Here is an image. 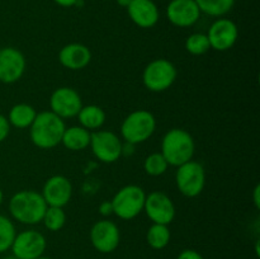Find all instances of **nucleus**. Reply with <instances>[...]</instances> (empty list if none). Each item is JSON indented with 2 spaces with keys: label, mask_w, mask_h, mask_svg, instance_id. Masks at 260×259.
Listing matches in <instances>:
<instances>
[{
  "label": "nucleus",
  "mask_w": 260,
  "mask_h": 259,
  "mask_svg": "<svg viewBox=\"0 0 260 259\" xmlns=\"http://www.w3.org/2000/svg\"><path fill=\"white\" fill-rule=\"evenodd\" d=\"M66 124L62 118L53 112L45 111L37 113L29 127V136L33 144L43 150L53 149L61 144Z\"/></svg>",
  "instance_id": "nucleus-1"
},
{
  "label": "nucleus",
  "mask_w": 260,
  "mask_h": 259,
  "mask_svg": "<svg viewBox=\"0 0 260 259\" xmlns=\"http://www.w3.org/2000/svg\"><path fill=\"white\" fill-rule=\"evenodd\" d=\"M47 210V203L42 195L32 189L19 190L9 201L10 215L18 222L24 225H37L42 222Z\"/></svg>",
  "instance_id": "nucleus-2"
},
{
  "label": "nucleus",
  "mask_w": 260,
  "mask_h": 259,
  "mask_svg": "<svg viewBox=\"0 0 260 259\" xmlns=\"http://www.w3.org/2000/svg\"><path fill=\"white\" fill-rule=\"evenodd\" d=\"M196 144L192 135L184 128H172L164 135L161 141V154L168 164L179 167L193 159Z\"/></svg>",
  "instance_id": "nucleus-3"
},
{
  "label": "nucleus",
  "mask_w": 260,
  "mask_h": 259,
  "mask_svg": "<svg viewBox=\"0 0 260 259\" xmlns=\"http://www.w3.org/2000/svg\"><path fill=\"white\" fill-rule=\"evenodd\" d=\"M156 130L154 114L145 109L129 113L121 124V135L127 144L137 145L147 141Z\"/></svg>",
  "instance_id": "nucleus-4"
},
{
  "label": "nucleus",
  "mask_w": 260,
  "mask_h": 259,
  "mask_svg": "<svg viewBox=\"0 0 260 259\" xmlns=\"http://www.w3.org/2000/svg\"><path fill=\"white\" fill-rule=\"evenodd\" d=\"M146 193L136 184L122 187L112 198L113 213L122 220H132L144 211Z\"/></svg>",
  "instance_id": "nucleus-5"
},
{
  "label": "nucleus",
  "mask_w": 260,
  "mask_h": 259,
  "mask_svg": "<svg viewBox=\"0 0 260 259\" xmlns=\"http://www.w3.org/2000/svg\"><path fill=\"white\" fill-rule=\"evenodd\" d=\"M178 71L174 63L167 58H155L145 68L142 83L145 88L154 93L168 90L177 80Z\"/></svg>",
  "instance_id": "nucleus-6"
},
{
  "label": "nucleus",
  "mask_w": 260,
  "mask_h": 259,
  "mask_svg": "<svg viewBox=\"0 0 260 259\" xmlns=\"http://www.w3.org/2000/svg\"><path fill=\"white\" fill-rule=\"evenodd\" d=\"M175 183L183 196L194 198L202 193L206 184V170L201 163L189 160L177 167Z\"/></svg>",
  "instance_id": "nucleus-7"
},
{
  "label": "nucleus",
  "mask_w": 260,
  "mask_h": 259,
  "mask_svg": "<svg viewBox=\"0 0 260 259\" xmlns=\"http://www.w3.org/2000/svg\"><path fill=\"white\" fill-rule=\"evenodd\" d=\"M89 146L91 147L94 156L102 163H111L117 161L121 157L122 149H123V142L112 131H98L91 132L90 144Z\"/></svg>",
  "instance_id": "nucleus-8"
},
{
  "label": "nucleus",
  "mask_w": 260,
  "mask_h": 259,
  "mask_svg": "<svg viewBox=\"0 0 260 259\" xmlns=\"http://www.w3.org/2000/svg\"><path fill=\"white\" fill-rule=\"evenodd\" d=\"M46 248L47 241L43 234L37 230H25L15 235L10 249L18 259H37L43 255Z\"/></svg>",
  "instance_id": "nucleus-9"
},
{
  "label": "nucleus",
  "mask_w": 260,
  "mask_h": 259,
  "mask_svg": "<svg viewBox=\"0 0 260 259\" xmlns=\"http://www.w3.org/2000/svg\"><path fill=\"white\" fill-rule=\"evenodd\" d=\"M144 211L152 223H161V225L172 223L177 213L172 198L160 190H154L146 195Z\"/></svg>",
  "instance_id": "nucleus-10"
},
{
  "label": "nucleus",
  "mask_w": 260,
  "mask_h": 259,
  "mask_svg": "<svg viewBox=\"0 0 260 259\" xmlns=\"http://www.w3.org/2000/svg\"><path fill=\"white\" fill-rule=\"evenodd\" d=\"M81 107H83V101H81L80 94L75 89L69 88V86H61L51 94V112H53L63 121L78 116Z\"/></svg>",
  "instance_id": "nucleus-11"
},
{
  "label": "nucleus",
  "mask_w": 260,
  "mask_h": 259,
  "mask_svg": "<svg viewBox=\"0 0 260 259\" xmlns=\"http://www.w3.org/2000/svg\"><path fill=\"white\" fill-rule=\"evenodd\" d=\"M121 240L119 229L113 221H96L90 229V241L99 253L108 254L116 250Z\"/></svg>",
  "instance_id": "nucleus-12"
},
{
  "label": "nucleus",
  "mask_w": 260,
  "mask_h": 259,
  "mask_svg": "<svg viewBox=\"0 0 260 259\" xmlns=\"http://www.w3.org/2000/svg\"><path fill=\"white\" fill-rule=\"evenodd\" d=\"M211 48L216 51H229L235 46L239 38V28L231 19L218 18L211 24L207 32Z\"/></svg>",
  "instance_id": "nucleus-13"
},
{
  "label": "nucleus",
  "mask_w": 260,
  "mask_h": 259,
  "mask_svg": "<svg viewBox=\"0 0 260 259\" xmlns=\"http://www.w3.org/2000/svg\"><path fill=\"white\" fill-rule=\"evenodd\" d=\"M27 61L24 55L15 47L0 48V81L4 84L17 83L24 75Z\"/></svg>",
  "instance_id": "nucleus-14"
},
{
  "label": "nucleus",
  "mask_w": 260,
  "mask_h": 259,
  "mask_svg": "<svg viewBox=\"0 0 260 259\" xmlns=\"http://www.w3.org/2000/svg\"><path fill=\"white\" fill-rule=\"evenodd\" d=\"M41 195L47 206L65 207L73 196V184L63 175H53L46 180Z\"/></svg>",
  "instance_id": "nucleus-15"
},
{
  "label": "nucleus",
  "mask_w": 260,
  "mask_h": 259,
  "mask_svg": "<svg viewBox=\"0 0 260 259\" xmlns=\"http://www.w3.org/2000/svg\"><path fill=\"white\" fill-rule=\"evenodd\" d=\"M167 17L175 27L188 28L198 22L201 10L194 0H172L167 8Z\"/></svg>",
  "instance_id": "nucleus-16"
},
{
  "label": "nucleus",
  "mask_w": 260,
  "mask_h": 259,
  "mask_svg": "<svg viewBox=\"0 0 260 259\" xmlns=\"http://www.w3.org/2000/svg\"><path fill=\"white\" fill-rule=\"evenodd\" d=\"M58 61L69 70H81L91 61V52L83 43H69L58 52Z\"/></svg>",
  "instance_id": "nucleus-17"
},
{
  "label": "nucleus",
  "mask_w": 260,
  "mask_h": 259,
  "mask_svg": "<svg viewBox=\"0 0 260 259\" xmlns=\"http://www.w3.org/2000/svg\"><path fill=\"white\" fill-rule=\"evenodd\" d=\"M127 10L132 22L140 28H152L159 22V9L152 0H132Z\"/></svg>",
  "instance_id": "nucleus-18"
},
{
  "label": "nucleus",
  "mask_w": 260,
  "mask_h": 259,
  "mask_svg": "<svg viewBox=\"0 0 260 259\" xmlns=\"http://www.w3.org/2000/svg\"><path fill=\"white\" fill-rule=\"evenodd\" d=\"M91 132L81 126L66 127L61 139V144L71 151L85 150L90 144Z\"/></svg>",
  "instance_id": "nucleus-19"
},
{
  "label": "nucleus",
  "mask_w": 260,
  "mask_h": 259,
  "mask_svg": "<svg viewBox=\"0 0 260 259\" xmlns=\"http://www.w3.org/2000/svg\"><path fill=\"white\" fill-rule=\"evenodd\" d=\"M76 117H78L79 122H80V126L90 132L101 130L107 118L106 112L103 111V108L95 106V104L83 106Z\"/></svg>",
  "instance_id": "nucleus-20"
},
{
  "label": "nucleus",
  "mask_w": 260,
  "mask_h": 259,
  "mask_svg": "<svg viewBox=\"0 0 260 259\" xmlns=\"http://www.w3.org/2000/svg\"><path fill=\"white\" fill-rule=\"evenodd\" d=\"M36 116H37V112L30 104L19 103L10 108L8 121H9L10 126H14L17 128H29Z\"/></svg>",
  "instance_id": "nucleus-21"
},
{
  "label": "nucleus",
  "mask_w": 260,
  "mask_h": 259,
  "mask_svg": "<svg viewBox=\"0 0 260 259\" xmlns=\"http://www.w3.org/2000/svg\"><path fill=\"white\" fill-rule=\"evenodd\" d=\"M201 13L211 17H223L234 8L235 0H194Z\"/></svg>",
  "instance_id": "nucleus-22"
},
{
  "label": "nucleus",
  "mask_w": 260,
  "mask_h": 259,
  "mask_svg": "<svg viewBox=\"0 0 260 259\" xmlns=\"http://www.w3.org/2000/svg\"><path fill=\"white\" fill-rule=\"evenodd\" d=\"M147 244L155 250H161L168 246L170 241V230L168 225L161 223H152L146 234Z\"/></svg>",
  "instance_id": "nucleus-23"
},
{
  "label": "nucleus",
  "mask_w": 260,
  "mask_h": 259,
  "mask_svg": "<svg viewBox=\"0 0 260 259\" xmlns=\"http://www.w3.org/2000/svg\"><path fill=\"white\" fill-rule=\"evenodd\" d=\"M42 222L45 228L50 231H60L66 223V212L63 207H53L47 206Z\"/></svg>",
  "instance_id": "nucleus-24"
},
{
  "label": "nucleus",
  "mask_w": 260,
  "mask_h": 259,
  "mask_svg": "<svg viewBox=\"0 0 260 259\" xmlns=\"http://www.w3.org/2000/svg\"><path fill=\"white\" fill-rule=\"evenodd\" d=\"M17 230L14 223L7 216L0 215V253L9 250L14 241Z\"/></svg>",
  "instance_id": "nucleus-25"
},
{
  "label": "nucleus",
  "mask_w": 260,
  "mask_h": 259,
  "mask_svg": "<svg viewBox=\"0 0 260 259\" xmlns=\"http://www.w3.org/2000/svg\"><path fill=\"white\" fill-rule=\"evenodd\" d=\"M168 168H169V164L161 152H152L145 159L144 169L146 174L151 177H160L167 172Z\"/></svg>",
  "instance_id": "nucleus-26"
},
{
  "label": "nucleus",
  "mask_w": 260,
  "mask_h": 259,
  "mask_svg": "<svg viewBox=\"0 0 260 259\" xmlns=\"http://www.w3.org/2000/svg\"><path fill=\"white\" fill-rule=\"evenodd\" d=\"M211 48L210 41L205 33H193L185 40V50L194 56L205 55Z\"/></svg>",
  "instance_id": "nucleus-27"
},
{
  "label": "nucleus",
  "mask_w": 260,
  "mask_h": 259,
  "mask_svg": "<svg viewBox=\"0 0 260 259\" xmlns=\"http://www.w3.org/2000/svg\"><path fill=\"white\" fill-rule=\"evenodd\" d=\"M10 132V124L9 121L5 116H3L0 113V142H3L4 140H7V137L9 136Z\"/></svg>",
  "instance_id": "nucleus-28"
},
{
  "label": "nucleus",
  "mask_w": 260,
  "mask_h": 259,
  "mask_svg": "<svg viewBox=\"0 0 260 259\" xmlns=\"http://www.w3.org/2000/svg\"><path fill=\"white\" fill-rule=\"evenodd\" d=\"M177 259H203V256L201 255L197 250H193V249H185V250L180 251Z\"/></svg>",
  "instance_id": "nucleus-29"
},
{
  "label": "nucleus",
  "mask_w": 260,
  "mask_h": 259,
  "mask_svg": "<svg viewBox=\"0 0 260 259\" xmlns=\"http://www.w3.org/2000/svg\"><path fill=\"white\" fill-rule=\"evenodd\" d=\"M99 213L102 216H111L113 213V206H112V201H104L99 205Z\"/></svg>",
  "instance_id": "nucleus-30"
},
{
  "label": "nucleus",
  "mask_w": 260,
  "mask_h": 259,
  "mask_svg": "<svg viewBox=\"0 0 260 259\" xmlns=\"http://www.w3.org/2000/svg\"><path fill=\"white\" fill-rule=\"evenodd\" d=\"M253 202L256 208H260V185L256 184L253 190Z\"/></svg>",
  "instance_id": "nucleus-31"
},
{
  "label": "nucleus",
  "mask_w": 260,
  "mask_h": 259,
  "mask_svg": "<svg viewBox=\"0 0 260 259\" xmlns=\"http://www.w3.org/2000/svg\"><path fill=\"white\" fill-rule=\"evenodd\" d=\"M53 2H55L57 5H60V7L70 8L78 4L79 0H53Z\"/></svg>",
  "instance_id": "nucleus-32"
},
{
  "label": "nucleus",
  "mask_w": 260,
  "mask_h": 259,
  "mask_svg": "<svg viewBox=\"0 0 260 259\" xmlns=\"http://www.w3.org/2000/svg\"><path fill=\"white\" fill-rule=\"evenodd\" d=\"M116 2L118 3V5H121V7L127 8V7H128L129 4H131L132 0H116Z\"/></svg>",
  "instance_id": "nucleus-33"
},
{
  "label": "nucleus",
  "mask_w": 260,
  "mask_h": 259,
  "mask_svg": "<svg viewBox=\"0 0 260 259\" xmlns=\"http://www.w3.org/2000/svg\"><path fill=\"white\" fill-rule=\"evenodd\" d=\"M3 200H4V195H3V190L0 189V206H2V203H3Z\"/></svg>",
  "instance_id": "nucleus-34"
},
{
  "label": "nucleus",
  "mask_w": 260,
  "mask_h": 259,
  "mask_svg": "<svg viewBox=\"0 0 260 259\" xmlns=\"http://www.w3.org/2000/svg\"><path fill=\"white\" fill-rule=\"evenodd\" d=\"M3 259H18V258L12 254V255H8V256H5V258H3Z\"/></svg>",
  "instance_id": "nucleus-35"
},
{
  "label": "nucleus",
  "mask_w": 260,
  "mask_h": 259,
  "mask_svg": "<svg viewBox=\"0 0 260 259\" xmlns=\"http://www.w3.org/2000/svg\"><path fill=\"white\" fill-rule=\"evenodd\" d=\"M37 259H51V258H47V256H40V258H37Z\"/></svg>",
  "instance_id": "nucleus-36"
},
{
  "label": "nucleus",
  "mask_w": 260,
  "mask_h": 259,
  "mask_svg": "<svg viewBox=\"0 0 260 259\" xmlns=\"http://www.w3.org/2000/svg\"><path fill=\"white\" fill-rule=\"evenodd\" d=\"M73 259H78V258H73Z\"/></svg>",
  "instance_id": "nucleus-37"
}]
</instances>
